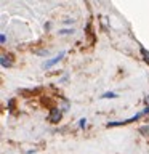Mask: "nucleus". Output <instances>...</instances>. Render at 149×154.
I'll return each instance as SVG.
<instances>
[{
    "label": "nucleus",
    "mask_w": 149,
    "mask_h": 154,
    "mask_svg": "<svg viewBox=\"0 0 149 154\" xmlns=\"http://www.w3.org/2000/svg\"><path fill=\"white\" fill-rule=\"evenodd\" d=\"M141 53L144 55V60H146V61L149 63V53H147V50H146V48H143V47H141Z\"/></svg>",
    "instance_id": "423d86ee"
},
{
    "label": "nucleus",
    "mask_w": 149,
    "mask_h": 154,
    "mask_svg": "<svg viewBox=\"0 0 149 154\" xmlns=\"http://www.w3.org/2000/svg\"><path fill=\"white\" fill-rule=\"evenodd\" d=\"M115 96H117L115 93H112V91H108V93H104L101 98H115Z\"/></svg>",
    "instance_id": "39448f33"
},
{
    "label": "nucleus",
    "mask_w": 149,
    "mask_h": 154,
    "mask_svg": "<svg viewBox=\"0 0 149 154\" xmlns=\"http://www.w3.org/2000/svg\"><path fill=\"white\" fill-rule=\"evenodd\" d=\"M0 63H2L3 67H10V66H11V61H10L5 55H2V58H0Z\"/></svg>",
    "instance_id": "7ed1b4c3"
},
{
    "label": "nucleus",
    "mask_w": 149,
    "mask_h": 154,
    "mask_svg": "<svg viewBox=\"0 0 149 154\" xmlns=\"http://www.w3.org/2000/svg\"><path fill=\"white\" fill-rule=\"evenodd\" d=\"M62 58H64V51H61L59 55H56L55 58H51V60H48V61H45L43 63V69H50L51 66H55L56 63H59Z\"/></svg>",
    "instance_id": "f257e3e1"
},
{
    "label": "nucleus",
    "mask_w": 149,
    "mask_h": 154,
    "mask_svg": "<svg viewBox=\"0 0 149 154\" xmlns=\"http://www.w3.org/2000/svg\"><path fill=\"white\" fill-rule=\"evenodd\" d=\"M0 42H2V43L7 42V35H5V34H2V35H0Z\"/></svg>",
    "instance_id": "6e6552de"
},
{
    "label": "nucleus",
    "mask_w": 149,
    "mask_h": 154,
    "mask_svg": "<svg viewBox=\"0 0 149 154\" xmlns=\"http://www.w3.org/2000/svg\"><path fill=\"white\" fill-rule=\"evenodd\" d=\"M72 32H74V29H72V27H69V29H61V31H59L61 35H66V34H72Z\"/></svg>",
    "instance_id": "20e7f679"
},
{
    "label": "nucleus",
    "mask_w": 149,
    "mask_h": 154,
    "mask_svg": "<svg viewBox=\"0 0 149 154\" xmlns=\"http://www.w3.org/2000/svg\"><path fill=\"white\" fill-rule=\"evenodd\" d=\"M48 117H50L51 124H58V122H59V119H61V111L58 108H53L50 111V116H48Z\"/></svg>",
    "instance_id": "f03ea898"
},
{
    "label": "nucleus",
    "mask_w": 149,
    "mask_h": 154,
    "mask_svg": "<svg viewBox=\"0 0 149 154\" xmlns=\"http://www.w3.org/2000/svg\"><path fill=\"white\" fill-rule=\"evenodd\" d=\"M85 125H87V119H82L80 122H79V127H80V128H84Z\"/></svg>",
    "instance_id": "0eeeda50"
}]
</instances>
